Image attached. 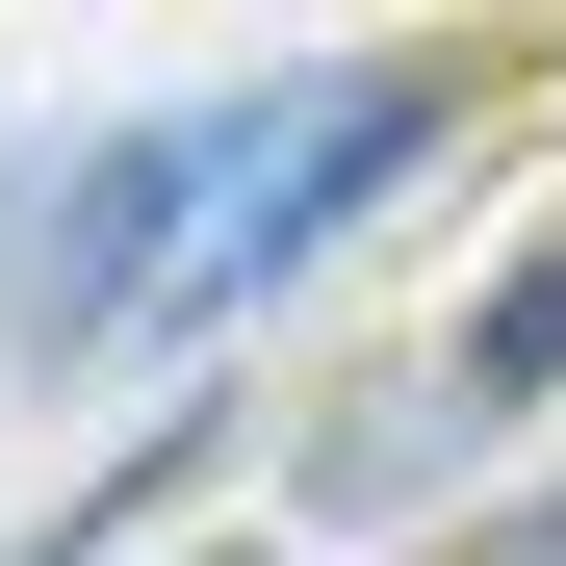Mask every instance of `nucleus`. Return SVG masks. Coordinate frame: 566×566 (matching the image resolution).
I'll list each match as a JSON object with an SVG mask.
<instances>
[{"mask_svg":"<svg viewBox=\"0 0 566 566\" xmlns=\"http://www.w3.org/2000/svg\"><path fill=\"white\" fill-rule=\"evenodd\" d=\"M232 155H258V129H104V155H77L52 207H27V232H0V335H27V360H104V335L155 310V283L207 258Z\"/></svg>","mask_w":566,"mask_h":566,"instance_id":"f257e3e1","label":"nucleus"},{"mask_svg":"<svg viewBox=\"0 0 566 566\" xmlns=\"http://www.w3.org/2000/svg\"><path fill=\"white\" fill-rule=\"evenodd\" d=\"M412 155H438V77H335L310 129H258V155H232V207H207V258H180L155 310H180V335H207V310H258V283H283V258H335Z\"/></svg>","mask_w":566,"mask_h":566,"instance_id":"f03ea898","label":"nucleus"},{"mask_svg":"<svg viewBox=\"0 0 566 566\" xmlns=\"http://www.w3.org/2000/svg\"><path fill=\"white\" fill-rule=\"evenodd\" d=\"M438 387H463V412H515V387H566V232H541V258L490 283V310H463V360H438Z\"/></svg>","mask_w":566,"mask_h":566,"instance_id":"7ed1b4c3","label":"nucleus"},{"mask_svg":"<svg viewBox=\"0 0 566 566\" xmlns=\"http://www.w3.org/2000/svg\"><path fill=\"white\" fill-rule=\"evenodd\" d=\"M490 566H566V490H541V515H515V541H490Z\"/></svg>","mask_w":566,"mask_h":566,"instance_id":"20e7f679","label":"nucleus"},{"mask_svg":"<svg viewBox=\"0 0 566 566\" xmlns=\"http://www.w3.org/2000/svg\"><path fill=\"white\" fill-rule=\"evenodd\" d=\"M232 566H258V541H232Z\"/></svg>","mask_w":566,"mask_h":566,"instance_id":"39448f33","label":"nucleus"}]
</instances>
